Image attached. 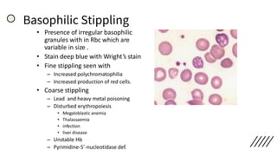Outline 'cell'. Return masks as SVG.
Masks as SVG:
<instances>
[{
    "mask_svg": "<svg viewBox=\"0 0 277 156\" xmlns=\"http://www.w3.org/2000/svg\"><path fill=\"white\" fill-rule=\"evenodd\" d=\"M167 31H168V30H160V32H163V33H164V32H167Z\"/></svg>",
    "mask_w": 277,
    "mask_h": 156,
    "instance_id": "cell-21",
    "label": "cell"
},
{
    "mask_svg": "<svg viewBox=\"0 0 277 156\" xmlns=\"http://www.w3.org/2000/svg\"><path fill=\"white\" fill-rule=\"evenodd\" d=\"M168 75H169V77L171 79H175L178 75V69H176V68H171L169 70H168Z\"/></svg>",
    "mask_w": 277,
    "mask_h": 156,
    "instance_id": "cell-14",
    "label": "cell"
},
{
    "mask_svg": "<svg viewBox=\"0 0 277 156\" xmlns=\"http://www.w3.org/2000/svg\"><path fill=\"white\" fill-rule=\"evenodd\" d=\"M7 20H8L10 23H11V22H13L15 20V17H14V16H12V15H10V16L7 17Z\"/></svg>",
    "mask_w": 277,
    "mask_h": 156,
    "instance_id": "cell-20",
    "label": "cell"
},
{
    "mask_svg": "<svg viewBox=\"0 0 277 156\" xmlns=\"http://www.w3.org/2000/svg\"><path fill=\"white\" fill-rule=\"evenodd\" d=\"M204 57H205V60L208 62V63H214L217 60H215L211 56H210V53H206L205 55H204Z\"/></svg>",
    "mask_w": 277,
    "mask_h": 156,
    "instance_id": "cell-15",
    "label": "cell"
},
{
    "mask_svg": "<svg viewBox=\"0 0 277 156\" xmlns=\"http://www.w3.org/2000/svg\"><path fill=\"white\" fill-rule=\"evenodd\" d=\"M166 78V70L164 68H156L154 69V80L156 82H163Z\"/></svg>",
    "mask_w": 277,
    "mask_h": 156,
    "instance_id": "cell-4",
    "label": "cell"
},
{
    "mask_svg": "<svg viewBox=\"0 0 277 156\" xmlns=\"http://www.w3.org/2000/svg\"><path fill=\"white\" fill-rule=\"evenodd\" d=\"M176 101H174V100H168L165 103V105H176Z\"/></svg>",
    "mask_w": 277,
    "mask_h": 156,
    "instance_id": "cell-19",
    "label": "cell"
},
{
    "mask_svg": "<svg viewBox=\"0 0 277 156\" xmlns=\"http://www.w3.org/2000/svg\"><path fill=\"white\" fill-rule=\"evenodd\" d=\"M209 102L211 105H221L222 102V98L218 94H213L209 96Z\"/></svg>",
    "mask_w": 277,
    "mask_h": 156,
    "instance_id": "cell-8",
    "label": "cell"
},
{
    "mask_svg": "<svg viewBox=\"0 0 277 156\" xmlns=\"http://www.w3.org/2000/svg\"><path fill=\"white\" fill-rule=\"evenodd\" d=\"M159 51L161 55L163 56H169L172 52V44L169 42H162L160 43L159 45Z\"/></svg>",
    "mask_w": 277,
    "mask_h": 156,
    "instance_id": "cell-2",
    "label": "cell"
},
{
    "mask_svg": "<svg viewBox=\"0 0 277 156\" xmlns=\"http://www.w3.org/2000/svg\"><path fill=\"white\" fill-rule=\"evenodd\" d=\"M232 52L233 55L235 56V57H237V43H235L233 47H232Z\"/></svg>",
    "mask_w": 277,
    "mask_h": 156,
    "instance_id": "cell-17",
    "label": "cell"
},
{
    "mask_svg": "<svg viewBox=\"0 0 277 156\" xmlns=\"http://www.w3.org/2000/svg\"><path fill=\"white\" fill-rule=\"evenodd\" d=\"M221 67L224 68V69H229V68H231L233 66V62L231 58H224L223 60H222V62L220 63Z\"/></svg>",
    "mask_w": 277,
    "mask_h": 156,
    "instance_id": "cell-13",
    "label": "cell"
},
{
    "mask_svg": "<svg viewBox=\"0 0 277 156\" xmlns=\"http://www.w3.org/2000/svg\"><path fill=\"white\" fill-rule=\"evenodd\" d=\"M194 80L199 85H205L208 83L209 77L204 72H198L194 76Z\"/></svg>",
    "mask_w": 277,
    "mask_h": 156,
    "instance_id": "cell-5",
    "label": "cell"
},
{
    "mask_svg": "<svg viewBox=\"0 0 277 156\" xmlns=\"http://www.w3.org/2000/svg\"><path fill=\"white\" fill-rule=\"evenodd\" d=\"M231 37L233 38H237V30H231Z\"/></svg>",
    "mask_w": 277,
    "mask_h": 156,
    "instance_id": "cell-18",
    "label": "cell"
},
{
    "mask_svg": "<svg viewBox=\"0 0 277 156\" xmlns=\"http://www.w3.org/2000/svg\"><path fill=\"white\" fill-rule=\"evenodd\" d=\"M210 54L215 60H218L221 59L222 57L224 56V55H225V51H224L223 48L218 46V44H214L213 46L211 47Z\"/></svg>",
    "mask_w": 277,
    "mask_h": 156,
    "instance_id": "cell-1",
    "label": "cell"
},
{
    "mask_svg": "<svg viewBox=\"0 0 277 156\" xmlns=\"http://www.w3.org/2000/svg\"><path fill=\"white\" fill-rule=\"evenodd\" d=\"M196 47L198 51H204L208 50L210 47V42L205 38H199L196 42Z\"/></svg>",
    "mask_w": 277,
    "mask_h": 156,
    "instance_id": "cell-6",
    "label": "cell"
},
{
    "mask_svg": "<svg viewBox=\"0 0 277 156\" xmlns=\"http://www.w3.org/2000/svg\"><path fill=\"white\" fill-rule=\"evenodd\" d=\"M216 42L218 43V45L222 48L226 47L229 44V37L224 33H218L216 35Z\"/></svg>",
    "mask_w": 277,
    "mask_h": 156,
    "instance_id": "cell-3",
    "label": "cell"
},
{
    "mask_svg": "<svg viewBox=\"0 0 277 156\" xmlns=\"http://www.w3.org/2000/svg\"><path fill=\"white\" fill-rule=\"evenodd\" d=\"M162 96H163L165 100H167V101L168 100H174L177 96V93L173 89L168 88V89H164Z\"/></svg>",
    "mask_w": 277,
    "mask_h": 156,
    "instance_id": "cell-7",
    "label": "cell"
},
{
    "mask_svg": "<svg viewBox=\"0 0 277 156\" xmlns=\"http://www.w3.org/2000/svg\"><path fill=\"white\" fill-rule=\"evenodd\" d=\"M222 81L221 77L219 76H214L211 79V87L215 89H218L222 87Z\"/></svg>",
    "mask_w": 277,
    "mask_h": 156,
    "instance_id": "cell-10",
    "label": "cell"
},
{
    "mask_svg": "<svg viewBox=\"0 0 277 156\" xmlns=\"http://www.w3.org/2000/svg\"><path fill=\"white\" fill-rule=\"evenodd\" d=\"M191 96L194 100H197V101H203L204 100V93L201 89H196L191 91Z\"/></svg>",
    "mask_w": 277,
    "mask_h": 156,
    "instance_id": "cell-11",
    "label": "cell"
},
{
    "mask_svg": "<svg viewBox=\"0 0 277 156\" xmlns=\"http://www.w3.org/2000/svg\"><path fill=\"white\" fill-rule=\"evenodd\" d=\"M180 77L181 80L183 81V82H188L192 78V73H191V71L190 69H185V70H183V71L181 72Z\"/></svg>",
    "mask_w": 277,
    "mask_h": 156,
    "instance_id": "cell-9",
    "label": "cell"
},
{
    "mask_svg": "<svg viewBox=\"0 0 277 156\" xmlns=\"http://www.w3.org/2000/svg\"><path fill=\"white\" fill-rule=\"evenodd\" d=\"M192 65L196 69H202V68H204V61L200 56L194 57L192 60Z\"/></svg>",
    "mask_w": 277,
    "mask_h": 156,
    "instance_id": "cell-12",
    "label": "cell"
},
{
    "mask_svg": "<svg viewBox=\"0 0 277 156\" xmlns=\"http://www.w3.org/2000/svg\"><path fill=\"white\" fill-rule=\"evenodd\" d=\"M187 103H188V104H190V105H204V104L203 101H197V100H194V99H192V100L189 101L188 102H187Z\"/></svg>",
    "mask_w": 277,
    "mask_h": 156,
    "instance_id": "cell-16",
    "label": "cell"
}]
</instances>
